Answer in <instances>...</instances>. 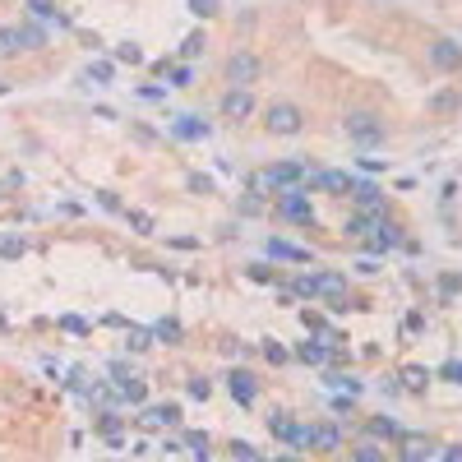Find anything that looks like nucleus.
Masks as SVG:
<instances>
[{
  "label": "nucleus",
  "mask_w": 462,
  "mask_h": 462,
  "mask_svg": "<svg viewBox=\"0 0 462 462\" xmlns=\"http://www.w3.org/2000/svg\"><path fill=\"white\" fill-rule=\"evenodd\" d=\"M130 227L148 236V231H153V218H148V213H130Z\"/></svg>",
  "instance_id": "nucleus-36"
},
{
  "label": "nucleus",
  "mask_w": 462,
  "mask_h": 462,
  "mask_svg": "<svg viewBox=\"0 0 462 462\" xmlns=\"http://www.w3.org/2000/svg\"><path fill=\"white\" fill-rule=\"evenodd\" d=\"M356 273H361V277H374V273H379V264H374V259H356Z\"/></svg>",
  "instance_id": "nucleus-43"
},
{
  "label": "nucleus",
  "mask_w": 462,
  "mask_h": 462,
  "mask_svg": "<svg viewBox=\"0 0 462 462\" xmlns=\"http://www.w3.org/2000/svg\"><path fill=\"white\" fill-rule=\"evenodd\" d=\"M254 111V98H250V88H231L227 98H222V116H231V121H245Z\"/></svg>",
  "instance_id": "nucleus-9"
},
{
  "label": "nucleus",
  "mask_w": 462,
  "mask_h": 462,
  "mask_svg": "<svg viewBox=\"0 0 462 462\" xmlns=\"http://www.w3.org/2000/svg\"><path fill=\"white\" fill-rule=\"evenodd\" d=\"M185 449H194V458H199V462H209V435L190 430V435H185Z\"/></svg>",
  "instance_id": "nucleus-25"
},
{
  "label": "nucleus",
  "mask_w": 462,
  "mask_h": 462,
  "mask_svg": "<svg viewBox=\"0 0 462 462\" xmlns=\"http://www.w3.org/2000/svg\"><path fill=\"white\" fill-rule=\"evenodd\" d=\"M277 462H296V458H277Z\"/></svg>",
  "instance_id": "nucleus-49"
},
{
  "label": "nucleus",
  "mask_w": 462,
  "mask_h": 462,
  "mask_svg": "<svg viewBox=\"0 0 462 462\" xmlns=\"http://www.w3.org/2000/svg\"><path fill=\"white\" fill-rule=\"evenodd\" d=\"M370 435H374V440H397V435H402V425H397L393 416H374V421H370Z\"/></svg>",
  "instance_id": "nucleus-19"
},
{
  "label": "nucleus",
  "mask_w": 462,
  "mask_h": 462,
  "mask_svg": "<svg viewBox=\"0 0 462 462\" xmlns=\"http://www.w3.org/2000/svg\"><path fill=\"white\" fill-rule=\"evenodd\" d=\"M425 379H430V374L421 370V365H407V370H402V384H407L411 393H421V388H425Z\"/></svg>",
  "instance_id": "nucleus-26"
},
{
  "label": "nucleus",
  "mask_w": 462,
  "mask_h": 462,
  "mask_svg": "<svg viewBox=\"0 0 462 462\" xmlns=\"http://www.w3.org/2000/svg\"><path fill=\"white\" fill-rule=\"evenodd\" d=\"M305 185L310 190H329V194H347V190H352V176H347V171H310Z\"/></svg>",
  "instance_id": "nucleus-7"
},
{
  "label": "nucleus",
  "mask_w": 462,
  "mask_h": 462,
  "mask_svg": "<svg viewBox=\"0 0 462 462\" xmlns=\"http://www.w3.org/2000/svg\"><path fill=\"white\" fill-rule=\"evenodd\" d=\"M352 462H384V449H379V444H361V449L352 453Z\"/></svg>",
  "instance_id": "nucleus-28"
},
{
  "label": "nucleus",
  "mask_w": 462,
  "mask_h": 462,
  "mask_svg": "<svg viewBox=\"0 0 462 462\" xmlns=\"http://www.w3.org/2000/svg\"><path fill=\"white\" fill-rule=\"evenodd\" d=\"M324 384H329V388H342L347 397L361 393V379H352V374H324Z\"/></svg>",
  "instance_id": "nucleus-21"
},
{
  "label": "nucleus",
  "mask_w": 462,
  "mask_h": 462,
  "mask_svg": "<svg viewBox=\"0 0 462 462\" xmlns=\"http://www.w3.org/2000/svg\"><path fill=\"white\" fill-rule=\"evenodd\" d=\"M0 254H5V259L23 254V241H19V236H0Z\"/></svg>",
  "instance_id": "nucleus-30"
},
{
  "label": "nucleus",
  "mask_w": 462,
  "mask_h": 462,
  "mask_svg": "<svg viewBox=\"0 0 462 462\" xmlns=\"http://www.w3.org/2000/svg\"><path fill=\"white\" fill-rule=\"evenodd\" d=\"M116 60H130V65H139L143 55H139V46H134V42H125V46H116Z\"/></svg>",
  "instance_id": "nucleus-32"
},
{
  "label": "nucleus",
  "mask_w": 462,
  "mask_h": 462,
  "mask_svg": "<svg viewBox=\"0 0 462 462\" xmlns=\"http://www.w3.org/2000/svg\"><path fill=\"white\" fill-rule=\"evenodd\" d=\"M139 98L143 102H157V98H166V88H153V84H148V88H139Z\"/></svg>",
  "instance_id": "nucleus-45"
},
{
  "label": "nucleus",
  "mask_w": 462,
  "mask_h": 462,
  "mask_svg": "<svg viewBox=\"0 0 462 462\" xmlns=\"http://www.w3.org/2000/svg\"><path fill=\"white\" fill-rule=\"evenodd\" d=\"M444 379H453V384H462V361H449V365H444Z\"/></svg>",
  "instance_id": "nucleus-44"
},
{
  "label": "nucleus",
  "mask_w": 462,
  "mask_h": 462,
  "mask_svg": "<svg viewBox=\"0 0 462 462\" xmlns=\"http://www.w3.org/2000/svg\"><path fill=\"white\" fill-rule=\"evenodd\" d=\"M125 342H130L134 352H143V347L153 342V333H148V329H130V338H125Z\"/></svg>",
  "instance_id": "nucleus-31"
},
{
  "label": "nucleus",
  "mask_w": 462,
  "mask_h": 462,
  "mask_svg": "<svg viewBox=\"0 0 462 462\" xmlns=\"http://www.w3.org/2000/svg\"><path fill=\"white\" fill-rule=\"evenodd\" d=\"M268 254H273V259H282V264H310V250L305 245H291V241H268Z\"/></svg>",
  "instance_id": "nucleus-11"
},
{
  "label": "nucleus",
  "mask_w": 462,
  "mask_h": 462,
  "mask_svg": "<svg viewBox=\"0 0 462 462\" xmlns=\"http://www.w3.org/2000/svg\"><path fill=\"white\" fill-rule=\"evenodd\" d=\"M430 60H435L440 70H458V65H462V46L449 42V37H440V42L430 46Z\"/></svg>",
  "instance_id": "nucleus-10"
},
{
  "label": "nucleus",
  "mask_w": 462,
  "mask_h": 462,
  "mask_svg": "<svg viewBox=\"0 0 462 462\" xmlns=\"http://www.w3.org/2000/svg\"><path fill=\"white\" fill-rule=\"evenodd\" d=\"M338 425H315L310 430V449H338Z\"/></svg>",
  "instance_id": "nucleus-17"
},
{
  "label": "nucleus",
  "mask_w": 462,
  "mask_h": 462,
  "mask_svg": "<svg viewBox=\"0 0 462 462\" xmlns=\"http://www.w3.org/2000/svg\"><path fill=\"white\" fill-rule=\"evenodd\" d=\"M347 134H352L356 143H379L384 139V125L374 121L370 111H352V116H347Z\"/></svg>",
  "instance_id": "nucleus-4"
},
{
  "label": "nucleus",
  "mask_w": 462,
  "mask_h": 462,
  "mask_svg": "<svg viewBox=\"0 0 462 462\" xmlns=\"http://www.w3.org/2000/svg\"><path fill=\"white\" fill-rule=\"evenodd\" d=\"M60 329H70V333H88V324L79 319V315H65V319H60Z\"/></svg>",
  "instance_id": "nucleus-40"
},
{
  "label": "nucleus",
  "mask_w": 462,
  "mask_h": 462,
  "mask_svg": "<svg viewBox=\"0 0 462 462\" xmlns=\"http://www.w3.org/2000/svg\"><path fill=\"white\" fill-rule=\"evenodd\" d=\"M143 425H153V430H166V425H180V407L176 402H153V407H143Z\"/></svg>",
  "instance_id": "nucleus-8"
},
{
  "label": "nucleus",
  "mask_w": 462,
  "mask_h": 462,
  "mask_svg": "<svg viewBox=\"0 0 462 462\" xmlns=\"http://www.w3.org/2000/svg\"><path fill=\"white\" fill-rule=\"evenodd\" d=\"M310 171L301 162H277L273 171H264V176H254V190H282V185H296V180H305Z\"/></svg>",
  "instance_id": "nucleus-1"
},
{
  "label": "nucleus",
  "mask_w": 462,
  "mask_h": 462,
  "mask_svg": "<svg viewBox=\"0 0 462 462\" xmlns=\"http://www.w3.org/2000/svg\"><path fill=\"white\" fill-rule=\"evenodd\" d=\"M227 388H231V397H236L241 407H250L254 397H259V384H254L250 370H231V374H227Z\"/></svg>",
  "instance_id": "nucleus-6"
},
{
  "label": "nucleus",
  "mask_w": 462,
  "mask_h": 462,
  "mask_svg": "<svg viewBox=\"0 0 462 462\" xmlns=\"http://www.w3.org/2000/svg\"><path fill=\"white\" fill-rule=\"evenodd\" d=\"M190 190H204V194H209L213 180H209V176H190Z\"/></svg>",
  "instance_id": "nucleus-47"
},
{
  "label": "nucleus",
  "mask_w": 462,
  "mask_h": 462,
  "mask_svg": "<svg viewBox=\"0 0 462 462\" xmlns=\"http://www.w3.org/2000/svg\"><path fill=\"white\" fill-rule=\"evenodd\" d=\"M14 51H23V46H19V28H0V55H14Z\"/></svg>",
  "instance_id": "nucleus-27"
},
{
  "label": "nucleus",
  "mask_w": 462,
  "mask_h": 462,
  "mask_svg": "<svg viewBox=\"0 0 462 462\" xmlns=\"http://www.w3.org/2000/svg\"><path fill=\"white\" fill-rule=\"evenodd\" d=\"M250 277H254V282H273V268H268V264H250Z\"/></svg>",
  "instance_id": "nucleus-39"
},
{
  "label": "nucleus",
  "mask_w": 462,
  "mask_h": 462,
  "mask_svg": "<svg viewBox=\"0 0 462 462\" xmlns=\"http://www.w3.org/2000/svg\"><path fill=\"white\" fill-rule=\"evenodd\" d=\"M329 342H301V361H310V365H324L329 361Z\"/></svg>",
  "instance_id": "nucleus-20"
},
{
  "label": "nucleus",
  "mask_w": 462,
  "mask_h": 462,
  "mask_svg": "<svg viewBox=\"0 0 462 462\" xmlns=\"http://www.w3.org/2000/svg\"><path fill=\"white\" fill-rule=\"evenodd\" d=\"M98 430L107 435L111 444H121V416H116V411H102V416H98Z\"/></svg>",
  "instance_id": "nucleus-23"
},
{
  "label": "nucleus",
  "mask_w": 462,
  "mask_h": 462,
  "mask_svg": "<svg viewBox=\"0 0 462 462\" xmlns=\"http://www.w3.org/2000/svg\"><path fill=\"white\" fill-rule=\"evenodd\" d=\"M190 84H194V70H190V65L171 70V88H190Z\"/></svg>",
  "instance_id": "nucleus-29"
},
{
  "label": "nucleus",
  "mask_w": 462,
  "mask_h": 462,
  "mask_svg": "<svg viewBox=\"0 0 462 462\" xmlns=\"http://www.w3.org/2000/svg\"><path fill=\"white\" fill-rule=\"evenodd\" d=\"M28 14H33V19L55 23V28H70V19H65L60 10H55V0H28Z\"/></svg>",
  "instance_id": "nucleus-15"
},
{
  "label": "nucleus",
  "mask_w": 462,
  "mask_h": 462,
  "mask_svg": "<svg viewBox=\"0 0 462 462\" xmlns=\"http://www.w3.org/2000/svg\"><path fill=\"white\" fill-rule=\"evenodd\" d=\"M231 453H236V462H259V458H254V449H250V444H241V440L231 444Z\"/></svg>",
  "instance_id": "nucleus-37"
},
{
  "label": "nucleus",
  "mask_w": 462,
  "mask_h": 462,
  "mask_svg": "<svg viewBox=\"0 0 462 462\" xmlns=\"http://www.w3.org/2000/svg\"><path fill=\"white\" fill-rule=\"evenodd\" d=\"M301 319H305V329H315V333H324V315H315V310H305V315H301Z\"/></svg>",
  "instance_id": "nucleus-42"
},
{
  "label": "nucleus",
  "mask_w": 462,
  "mask_h": 462,
  "mask_svg": "<svg viewBox=\"0 0 462 462\" xmlns=\"http://www.w3.org/2000/svg\"><path fill=\"white\" fill-rule=\"evenodd\" d=\"M254 79H259V60H254L250 51H236L227 60V84H236V88H250Z\"/></svg>",
  "instance_id": "nucleus-2"
},
{
  "label": "nucleus",
  "mask_w": 462,
  "mask_h": 462,
  "mask_svg": "<svg viewBox=\"0 0 462 462\" xmlns=\"http://www.w3.org/2000/svg\"><path fill=\"white\" fill-rule=\"evenodd\" d=\"M352 199L361 204V209H384V194H379L374 180H352Z\"/></svg>",
  "instance_id": "nucleus-13"
},
{
  "label": "nucleus",
  "mask_w": 462,
  "mask_h": 462,
  "mask_svg": "<svg viewBox=\"0 0 462 462\" xmlns=\"http://www.w3.org/2000/svg\"><path fill=\"white\" fill-rule=\"evenodd\" d=\"M393 245H402V227L384 218V222H379V236L370 241V250H379V254H384V250H393Z\"/></svg>",
  "instance_id": "nucleus-16"
},
{
  "label": "nucleus",
  "mask_w": 462,
  "mask_h": 462,
  "mask_svg": "<svg viewBox=\"0 0 462 462\" xmlns=\"http://www.w3.org/2000/svg\"><path fill=\"white\" fill-rule=\"evenodd\" d=\"M209 393H213L209 379H190V397H209Z\"/></svg>",
  "instance_id": "nucleus-38"
},
{
  "label": "nucleus",
  "mask_w": 462,
  "mask_h": 462,
  "mask_svg": "<svg viewBox=\"0 0 462 462\" xmlns=\"http://www.w3.org/2000/svg\"><path fill=\"white\" fill-rule=\"evenodd\" d=\"M444 462H462V444H453V449H444Z\"/></svg>",
  "instance_id": "nucleus-48"
},
{
  "label": "nucleus",
  "mask_w": 462,
  "mask_h": 462,
  "mask_svg": "<svg viewBox=\"0 0 462 462\" xmlns=\"http://www.w3.org/2000/svg\"><path fill=\"white\" fill-rule=\"evenodd\" d=\"M264 356H268L273 365H282V361H286V347H282V342H264Z\"/></svg>",
  "instance_id": "nucleus-33"
},
{
  "label": "nucleus",
  "mask_w": 462,
  "mask_h": 462,
  "mask_svg": "<svg viewBox=\"0 0 462 462\" xmlns=\"http://www.w3.org/2000/svg\"><path fill=\"white\" fill-rule=\"evenodd\" d=\"M301 111L291 107V102H273V107H268V130L273 134H301Z\"/></svg>",
  "instance_id": "nucleus-3"
},
{
  "label": "nucleus",
  "mask_w": 462,
  "mask_h": 462,
  "mask_svg": "<svg viewBox=\"0 0 462 462\" xmlns=\"http://www.w3.org/2000/svg\"><path fill=\"white\" fill-rule=\"evenodd\" d=\"M277 213H282L286 222H315V209H310L305 190H286V194L277 199Z\"/></svg>",
  "instance_id": "nucleus-5"
},
{
  "label": "nucleus",
  "mask_w": 462,
  "mask_h": 462,
  "mask_svg": "<svg viewBox=\"0 0 462 462\" xmlns=\"http://www.w3.org/2000/svg\"><path fill=\"white\" fill-rule=\"evenodd\" d=\"M213 10H218V0H190V14H199V19H209Z\"/></svg>",
  "instance_id": "nucleus-34"
},
{
  "label": "nucleus",
  "mask_w": 462,
  "mask_h": 462,
  "mask_svg": "<svg viewBox=\"0 0 462 462\" xmlns=\"http://www.w3.org/2000/svg\"><path fill=\"white\" fill-rule=\"evenodd\" d=\"M171 134H176V139H204V134H209V121H199V116H176V121H171Z\"/></svg>",
  "instance_id": "nucleus-14"
},
{
  "label": "nucleus",
  "mask_w": 462,
  "mask_h": 462,
  "mask_svg": "<svg viewBox=\"0 0 462 462\" xmlns=\"http://www.w3.org/2000/svg\"><path fill=\"white\" fill-rule=\"evenodd\" d=\"M19 46L23 51H37V46H46V33L37 23H19Z\"/></svg>",
  "instance_id": "nucleus-18"
},
{
  "label": "nucleus",
  "mask_w": 462,
  "mask_h": 462,
  "mask_svg": "<svg viewBox=\"0 0 462 462\" xmlns=\"http://www.w3.org/2000/svg\"><path fill=\"white\" fill-rule=\"evenodd\" d=\"M199 51H204V37H185V42H180V55H185V60H190V55H199Z\"/></svg>",
  "instance_id": "nucleus-35"
},
{
  "label": "nucleus",
  "mask_w": 462,
  "mask_h": 462,
  "mask_svg": "<svg viewBox=\"0 0 462 462\" xmlns=\"http://www.w3.org/2000/svg\"><path fill=\"white\" fill-rule=\"evenodd\" d=\"M88 74H93V79H98V84H111V65H107V60H98V65H93V70H88Z\"/></svg>",
  "instance_id": "nucleus-41"
},
{
  "label": "nucleus",
  "mask_w": 462,
  "mask_h": 462,
  "mask_svg": "<svg viewBox=\"0 0 462 462\" xmlns=\"http://www.w3.org/2000/svg\"><path fill=\"white\" fill-rule=\"evenodd\" d=\"M421 458H430V444H425V440H416V435H411V440L402 444V462H421Z\"/></svg>",
  "instance_id": "nucleus-24"
},
{
  "label": "nucleus",
  "mask_w": 462,
  "mask_h": 462,
  "mask_svg": "<svg viewBox=\"0 0 462 462\" xmlns=\"http://www.w3.org/2000/svg\"><path fill=\"white\" fill-rule=\"evenodd\" d=\"M180 333H185V329H180L176 319H157V324H153V338H157V342H180Z\"/></svg>",
  "instance_id": "nucleus-22"
},
{
  "label": "nucleus",
  "mask_w": 462,
  "mask_h": 462,
  "mask_svg": "<svg viewBox=\"0 0 462 462\" xmlns=\"http://www.w3.org/2000/svg\"><path fill=\"white\" fill-rule=\"evenodd\" d=\"M259 209H264V199H259V194H250V199L241 204V213H259Z\"/></svg>",
  "instance_id": "nucleus-46"
},
{
  "label": "nucleus",
  "mask_w": 462,
  "mask_h": 462,
  "mask_svg": "<svg viewBox=\"0 0 462 462\" xmlns=\"http://www.w3.org/2000/svg\"><path fill=\"white\" fill-rule=\"evenodd\" d=\"M268 435H273V440H282V444H296L301 425L286 416V411H273V416H268Z\"/></svg>",
  "instance_id": "nucleus-12"
}]
</instances>
